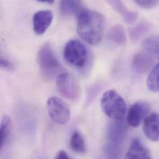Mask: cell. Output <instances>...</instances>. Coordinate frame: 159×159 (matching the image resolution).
I'll return each instance as SVG.
<instances>
[{"mask_svg": "<svg viewBox=\"0 0 159 159\" xmlns=\"http://www.w3.org/2000/svg\"><path fill=\"white\" fill-rule=\"evenodd\" d=\"M105 24V20L101 13L84 9L78 16L77 32L87 43L97 45L102 40Z\"/></svg>", "mask_w": 159, "mask_h": 159, "instance_id": "1", "label": "cell"}, {"mask_svg": "<svg viewBox=\"0 0 159 159\" xmlns=\"http://www.w3.org/2000/svg\"><path fill=\"white\" fill-rule=\"evenodd\" d=\"M126 134L127 127L123 120L115 121L109 125L108 142L104 148L105 154L108 158L117 159L120 156Z\"/></svg>", "mask_w": 159, "mask_h": 159, "instance_id": "2", "label": "cell"}, {"mask_svg": "<svg viewBox=\"0 0 159 159\" xmlns=\"http://www.w3.org/2000/svg\"><path fill=\"white\" fill-rule=\"evenodd\" d=\"M101 107L104 113L115 121H121L126 113L124 98L115 90L105 92L101 98Z\"/></svg>", "mask_w": 159, "mask_h": 159, "instance_id": "3", "label": "cell"}, {"mask_svg": "<svg viewBox=\"0 0 159 159\" xmlns=\"http://www.w3.org/2000/svg\"><path fill=\"white\" fill-rule=\"evenodd\" d=\"M37 61L43 75L47 78L57 77L61 73L62 67L57 58L50 43H45L39 51Z\"/></svg>", "mask_w": 159, "mask_h": 159, "instance_id": "4", "label": "cell"}, {"mask_svg": "<svg viewBox=\"0 0 159 159\" xmlns=\"http://www.w3.org/2000/svg\"><path fill=\"white\" fill-rule=\"evenodd\" d=\"M63 56L68 63L78 68H84L89 62V52L85 46L78 40H70L65 46Z\"/></svg>", "mask_w": 159, "mask_h": 159, "instance_id": "5", "label": "cell"}, {"mask_svg": "<svg viewBox=\"0 0 159 159\" xmlns=\"http://www.w3.org/2000/svg\"><path fill=\"white\" fill-rule=\"evenodd\" d=\"M48 115L53 121L58 125L66 124L71 117V111L68 105L57 97H50L47 103Z\"/></svg>", "mask_w": 159, "mask_h": 159, "instance_id": "6", "label": "cell"}, {"mask_svg": "<svg viewBox=\"0 0 159 159\" xmlns=\"http://www.w3.org/2000/svg\"><path fill=\"white\" fill-rule=\"evenodd\" d=\"M56 83L60 92L66 98L76 100L80 97V84L71 74L66 72L60 73L57 77Z\"/></svg>", "mask_w": 159, "mask_h": 159, "instance_id": "7", "label": "cell"}, {"mask_svg": "<svg viewBox=\"0 0 159 159\" xmlns=\"http://www.w3.org/2000/svg\"><path fill=\"white\" fill-rule=\"evenodd\" d=\"M150 111V105L146 102H138L129 108L127 117V123L131 127H138L146 118Z\"/></svg>", "mask_w": 159, "mask_h": 159, "instance_id": "8", "label": "cell"}, {"mask_svg": "<svg viewBox=\"0 0 159 159\" xmlns=\"http://www.w3.org/2000/svg\"><path fill=\"white\" fill-rule=\"evenodd\" d=\"M53 19V14L49 10H41L35 12L33 16L32 23L34 32L43 35L51 25Z\"/></svg>", "mask_w": 159, "mask_h": 159, "instance_id": "9", "label": "cell"}, {"mask_svg": "<svg viewBox=\"0 0 159 159\" xmlns=\"http://www.w3.org/2000/svg\"><path fill=\"white\" fill-rule=\"evenodd\" d=\"M143 131L146 138L153 142L159 141V114L152 113L146 117Z\"/></svg>", "mask_w": 159, "mask_h": 159, "instance_id": "10", "label": "cell"}, {"mask_svg": "<svg viewBox=\"0 0 159 159\" xmlns=\"http://www.w3.org/2000/svg\"><path fill=\"white\" fill-rule=\"evenodd\" d=\"M154 64L153 57L148 53H139L133 60V69L138 73L144 74L149 72Z\"/></svg>", "mask_w": 159, "mask_h": 159, "instance_id": "11", "label": "cell"}, {"mask_svg": "<svg viewBox=\"0 0 159 159\" xmlns=\"http://www.w3.org/2000/svg\"><path fill=\"white\" fill-rule=\"evenodd\" d=\"M126 159H151L149 150L139 138H135L131 142L126 152Z\"/></svg>", "mask_w": 159, "mask_h": 159, "instance_id": "12", "label": "cell"}, {"mask_svg": "<svg viewBox=\"0 0 159 159\" xmlns=\"http://www.w3.org/2000/svg\"><path fill=\"white\" fill-rule=\"evenodd\" d=\"M108 4L118 14L121 15L123 20L129 24H134L138 19V14L129 11L121 0H105Z\"/></svg>", "mask_w": 159, "mask_h": 159, "instance_id": "13", "label": "cell"}, {"mask_svg": "<svg viewBox=\"0 0 159 159\" xmlns=\"http://www.w3.org/2000/svg\"><path fill=\"white\" fill-rule=\"evenodd\" d=\"M82 0H60V10L61 14L65 16H75L77 17L85 8Z\"/></svg>", "mask_w": 159, "mask_h": 159, "instance_id": "14", "label": "cell"}, {"mask_svg": "<svg viewBox=\"0 0 159 159\" xmlns=\"http://www.w3.org/2000/svg\"><path fill=\"white\" fill-rule=\"evenodd\" d=\"M108 37L118 45H125L127 40L125 28L121 24H117L111 27L108 33Z\"/></svg>", "mask_w": 159, "mask_h": 159, "instance_id": "15", "label": "cell"}, {"mask_svg": "<svg viewBox=\"0 0 159 159\" xmlns=\"http://www.w3.org/2000/svg\"><path fill=\"white\" fill-rule=\"evenodd\" d=\"M145 52L151 56H159V35H153L146 38L143 42Z\"/></svg>", "mask_w": 159, "mask_h": 159, "instance_id": "16", "label": "cell"}, {"mask_svg": "<svg viewBox=\"0 0 159 159\" xmlns=\"http://www.w3.org/2000/svg\"><path fill=\"white\" fill-rule=\"evenodd\" d=\"M70 148L74 152L84 154L86 152V146L83 136L79 131H75L72 134L70 141Z\"/></svg>", "mask_w": 159, "mask_h": 159, "instance_id": "17", "label": "cell"}, {"mask_svg": "<svg viewBox=\"0 0 159 159\" xmlns=\"http://www.w3.org/2000/svg\"><path fill=\"white\" fill-rule=\"evenodd\" d=\"M151 25L147 22H141L131 27L129 30L130 39L132 41L136 42L148 32Z\"/></svg>", "mask_w": 159, "mask_h": 159, "instance_id": "18", "label": "cell"}, {"mask_svg": "<svg viewBox=\"0 0 159 159\" xmlns=\"http://www.w3.org/2000/svg\"><path fill=\"white\" fill-rule=\"evenodd\" d=\"M147 86L152 92H159V63L151 70L147 80Z\"/></svg>", "mask_w": 159, "mask_h": 159, "instance_id": "19", "label": "cell"}, {"mask_svg": "<svg viewBox=\"0 0 159 159\" xmlns=\"http://www.w3.org/2000/svg\"><path fill=\"white\" fill-rule=\"evenodd\" d=\"M0 128V149H2L9 135L11 129V120L9 116L6 115L3 116L1 123Z\"/></svg>", "mask_w": 159, "mask_h": 159, "instance_id": "20", "label": "cell"}, {"mask_svg": "<svg viewBox=\"0 0 159 159\" xmlns=\"http://www.w3.org/2000/svg\"><path fill=\"white\" fill-rule=\"evenodd\" d=\"M139 6L145 9H151L155 7L159 0H134Z\"/></svg>", "mask_w": 159, "mask_h": 159, "instance_id": "21", "label": "cell"}, {"mask_svg": "<svg viewBox=\"0 0 159 159\" xmlns=\"http://www.w3.org/2000/svg\"><path fill=\"white\" fill-rule=\"evenodd\" d=\"M0 66L2 68L5 69L6 70H9V71H12L14 69V67L12 63L10 62L8 60L3 57H1L0 59Z\"/></svg>", "mask_w": 159, "mask_h": 159, "instance_id": "22", "label": "cell"}, {"mask_svg": "<svg viewBox=\"0 0 159 159\" xmlns=\"http://www.w3.org/2000/svg\"><path fill=\"white\" fill-rule=\"evenodd\" d=\"M56 159H70V156L68 155L66 152L65 151H60L57 153V156L55 157Z\"/></svg>", "mask_w": 159, "mask_h": 159, "instance_id": "23", "label": "cell"}, {"mask_svg": "<svg viewBox=\"0 0 159 159\" xmlns=\"http://www.w3.org/2000/svg\"><path fill=\"white\" fill-rule=\"evenodd\" d=\"M39 2H45V3H48V4H53L55 1V0H37Z\"/></svg>", "mask_w": 159, "mask_h": 159, "instance_id": "24", "label": "cell"}]
</instances>
